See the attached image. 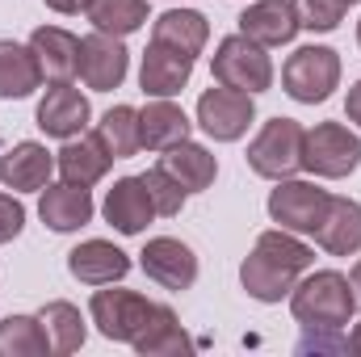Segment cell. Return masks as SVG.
Listing matches in <instances>:
<instances>
[{
  "label": "cell",
  "mask_w": 361,
  "mask_h": 357,
  "mask_svg": "<svg viewBox=\"0 0 361 357\" xmlns=\"http://www.w3.org/2000/svg\"><path fill=\"white\" fill-rule=\"evenodd\" d=\"M160 169H169L173 177L180 181V189L185 193H197V189H206V185H214V173H219V160L206 152V147H197V143H177V147H169V156H164V164Z\"/></svg>",
  "instance_id": "25"
},
{
  "label": "cell",
  "mask_w": 361,
  "mask_h": 357,
  "mask_svg": "<svg viewBox=\"0 0 361 357\" xmlns=\"http://www.w3.org/2000/svg\"><path fill=\"white\" fill-rule=\"evenodd\" d=\"M353 286L336 269H319L290 290V311L307 332H341L353 320Z\"/></svg>",
  "instance_id": "2"
},
{
  "label": "cell",
  "mask_w": 361,
  "mask_h": 357,
  "mask_svg": "<svg viewBox=\"0 0 361 357\" xmlns=\"http://www.w3.org/2000/svg\"><path fill=\"white\" fill-rule=\"evenodd\" d=\"M38 126L55 139H76L89 126V101L72 85H51L38 101Z\"/></svg>",
  "instance_id": "15"
},
{
  "label": "cell",
  "mask_w": 361,
  "mask_h": 357,
  "mask_svg": "<svg viewBox=\"0 0 361 357\" xmlns=\"http://www.w3.org/2000/svg\"><path fill=\"white\" fill-rule=\"evenodd\" d=\"M143 185H147V193H152V202H156V214H180V206H185V189H180V181L169 173V169H152V173H143Z\"/></svg>",
  "instance_id": "32"
},
{
  "label": "cell",
  "mask_w": 361,
  "mask_h": 357,
  "mask_svg": "<svg viewBox=\"0 0 361 357\" xmlns=\"http://www.w3.org/2000/svg\"><path fill=\"white\" fill-rule=\"evenodd\" d=\"M139 257H143V273L152 282H160L164 290H189L197 282V257H193V248L173 240V236L147 240V248Z\"/></svg>",
  "instance_id": "11"
},
{
  "label": "cell",
  "mask_w": 361,
  "mask_h": 357,
  "mask_svg": "<svg viewBox=\"0 0 361 357\" xmlns=\"http://www.w3.org/2000/svg\"><path fill=\"white\" fill-rule=\"evenodd\" d=\"M357 164H361V143L349 126L319 122L315 131H307V139H302V169L307 173L341 181V177H349Z\"/></svg>",
  "instance_id": "7"
},
{
  "label": "cell",
  "mask_w": 361,
  "mask_h": 357,
  "mask_svg": "<svg viewBox=\"0 0 361 357\" xmlns=\"http://www.w3.org/2000/svg\"><path fill=\"white\" fill-rule=\"evenodd\" d=\"M189 139V118L185 109L173 105L169 97L152 101L147 109H139V147H152V152H169Z\"/></svg>",
  "instance_id": "20"
},
{
  "label": "cell",
  "mask_w": 361,
  "mask_h": 357,
  "mask_svg": "<svg viewBox=\"0 0 361 357\" xmlns=\"http://www.w3.org/2000/svg\"><path fill=\"white\" fill-rule=\"evenodd\" d=\"M315 261V253L294 240L286 227L281 231H265L252 248V257L240 265V282L244 290L257 298V303H281L294 286H298V273H307Z\"/></svg>",
  "instance_id": "1"
},
{
  "label": "cell",
  "mask_w": 361,
  "mask_h": 357,
  "mask_svg": "<svg viewBox=\"0 0 361 357\" xmlns=\"http://www.w3.org/2000/svg\"><path fill=\"white\" fill-rule=\"evenodd\" d=\"M240 34H248L261 47H286L298 34V17L290 0H257L240 13Z\"/></svg>",
  "instance_id": "16"
},
{
  "label": "cell",
  "mask_w": 361,
  "mask_h": 357,
  "mask_svg": "<svg viewBox=\"0 0 361 357\" xmlns=\"http://www.w3.org/2000/svg\"><path fill=\"white\" fill-rule=\"evenodd\" d=\"M85 13H89V21L101 34L126 38L147 21V0H89Z\"/></svg>",
  "instance_id": "27"
},
{
  "label": "cell",
  "mask_w": 361,
  "mask_h": 357,
  "mask_svg": "<svg viewBox=\"0 0 361 357\" xmlns=\"http://www.w3.org/2000/svg\"><path fill=\"white\" fill-rule=\"evenodd\" d=\"M68 269L85 286H109V282H122L130 273V257L109 240H85L80 248L68 253Z\"/></svg>",
  "instance_id": "14"
},
{
  "label": "cell",
  "mask_w": 361,
  "mask_h": 357,
  "mask_svg": "<svg viewBox=\"0 0 361 357\" xmlns=\"http://www.w3.org/2000/svg\"><path fill=\"white\" fill-rule=\"evenodd\" d=\"M55 156L42 143H17L0 156V181L8 189H42L51 181Z\"/></svg>",
  "instance_id": "22"
},
{
  "label": "cell",
  "mask_w": 361,
  "mask_h": 357,
  "mask_svg": "<svg viewBox=\"0 0 361 357\" xmlns=\"http://www.w3.org/2000/svg\"><path fill=\"white\" fill-rule=\"evenodd\" d=\"M281 85L294 101L302 105H315V101H328L332 89L341 85V55L332 47H298L290 59H286V72H281Z\"/></svg>",
  "instance_id": "6"
},
{
  "label": "cell",
  "mask_w": 361,
  "mask_h": 357,
  "mask_svg": "<svg viewBox=\"0 0 361 357\" xmlns=\"http://www.w3.org/2000/svg\"><path fill=\"white\" fill-rule=\"evenodd\" d=\"M328 198L324 189H315L311 181H281L269 193V214L273 223H281L286 231H311L324 223V210H328Z\"/></svg>",
  "instance_id": "9"
},
{
  "label": "cell",
  "mask_w": 361,
  "mask_h": 357,
  "mask_svg": "<svg viewBox=\"0 0 361 357\" xmlns=\"http://www.w3.org/2000/svg\"><path fill=\"white\" fill-rule=\"evenodd\" d=\"M126 47H122V38H114V34H89V38H80V76H85V85L97 92H109L118 89L122 80H126Z\"/></svg>",
  "instance_id": "10"
},
{
  "label": "cell",
  "mask_w": 361,
  "mask_h": 357,
  "mask_svg": "<svg viewBox=\"0 0 361 357\" xmlns=\"http://www.w3.org/2000/svg\"><path fill=\"white\" fill-rule=\"evenodd\" d=\"M21 227H25V210H21V202H17L13 193H0V244L17 240Z\"/></svg>",
  "instance_id": "33"
},
{
  "label": "cell",
  "mask_w": 361,
  "mask_h": 357,
  "mask_svg": "<svg viewBox=\"0 0 361 357\" xmlns=\"http://www.w3.org/2000/svg\"><path fill=\"white\" fill-rule=\"evenodd\" d=\"M357 42H361V21H357Z\"/></svg>",
  "instance_id": "37"
},
{
  "label": "cell",
  "mask_w": 361,
  "mask_h": 357,
  "mask_svg": "<svg viewBox=\"0 0 361 357\" xmlns=\"http://www.w3.org/2000/svg\"><path fill=\"white\" fill-rule=\"evenodd\" d=\"M349 286H353V298H357V307H361V261L353 265V277H349Z\"/></svg>",
  "instance_id": "36"
},
{
  "label": "cell",
  "mask_w": 361,
  "mask_h": 357,
  "mask_svg": "<svg viewBox=\"0 0 361 357\" xmlns=\"http://www.w3.org/2000/svg\"><path fill=\"white\" fill-rule=\"evenodd\" d=\"M156 214V202L147 193L143 177H122L114 181V189L105 193V219L109 227H118L122 236H139Z\"/></svg>",
  "instance_id": "13"
},
{
  "label": "cell",
  "mask_w": 361,
  "mask_h": 357,
  "mask_svg": "<svg viewBox=\"0 0 361 357\" xmlns=\"http://www.w3.org/2000/svg\"><path fill=\"white\" fill-rule=\"evenodd\" d=\"M47 8H55V13H80V8H89V0H47Z\"/></svg>",
  "instance_id": "34"
},
{
  "label": "cell",
  "mask_w": 361,
  "mask_h": 357,
  "mask_svg": "<svg viewBox=\"0 0 361 357\" xmlns=\"http://www.w3.org/2000/svg\"><path fill=\"white\" fill-rule=\"evenodd\" d=\"M302 139L307 131L294 118H273L261 126V135L248 143V164L257 177L286 181L302 169Z\"/></svg>",
  "instance_id": "3"
},
{
  "label": "cell",
  "mask_w": 361,
  "mask_h": 357,
  "mask_svg": "<svg viewBox=\"0 0 361 357\" xmlns=\"http://www.w3.org/2000/svg\"><path fill=\"white\" fill-rule=\"evenodd\" d=\"M47 353H51V337H47L42 320H34V315L0 320V357H47Z\"/></svg>",
  "instance_id": "26"
},
{
  "label": "cell",
  "mask_w": 361,
  "mask_h": 357,
  "mask_svg": "<svg viewBox=\"0 0 361 357\" xmlns=\"http://www.w3.org/2000/svg\"><path fill=\"white\" fill-rule=\"evenodd\" d=\"M214 80L227 85V89H240V92H265L273 85V63L265 55L261 42H252L248 34H231L219 42L214 51Z\"/></svg>",
  "instance_id": "5"
},
{
  "label": "cell",
  "mask_w": 361,
  "mask_h": 357,
  "mask_svg": "<svg viewBox=\"0 0 361 357\" xmlns=\"http://www.w3.org/2000/svg\"><path fill=\"white\" fill-rule=\"evenodd\" d=\"M42 328H47V337H51V353H76L80 345H85V320H80V307H72V303H47L42 307Z\"/></svg>",
  "instance_id": "28"
},
{
  "label": "cell",
  "mask_w": 361,
  "mask_h": 357,
  "mask_svg": "<svg viewBox=\"0 0 361 357\" xmlns=\"http://www.w3.org/2000/svg\"><path fill=\"white\" fill-rule=\"evenodd\" d=\"M97 135H101V143L109 147L114 160L135 156V152H139V109H130V105H114V109L101 118Z\"/></svg>",
  "instance_id": "29"
},
{
  "label": "cell",
  "mask_w": 361,
  "mask_h": 357,
  "mask_svg": "<svg viewBox=\"0 0 361 357\" xmlns=\"http://www.w3.org/2000/svg\"><path fill=\"white\" fill-rule=\"evenodd\" d=\"M349 4H357V0H349Z\"/></svg>",
  "instance_id": "38"
},
{
  "label": "cell",
  "mask_w": 361,
  "mask_h": 357,
  "mask_svg": "<svg viewBox=\"0 0 361 357\" xmlns=\"http://www.w3.org/2000/svg\"><path fill=\"white\" fill-rule=\"evenodd\" d=\"M38 85H42V68H38L34 51L0 38V97L17 101V97H30Z\"/></svg>",
  "instance_id": "24"
},
{
  "label": "cell",
  "mask_w": 361,
  "mask_h": 357,
  "mask_svg": "<svg viewBox=\"0 0 361 357\" xmlns=\"http://www.w3.org/2000/svg\"><path fill=\"white\" fill-rule=\"evenodd\" d=\"M38 214H42V223L51 231H76V227H85L92 219V198L85 185H72V181L47 185L42 202H38Z\"/></svg>",
  "instance_id": "18"
},
{
  "label": "cell",
  "mask_w": 361,
  "mask_h": 357,
  "mask_svg": "<svg viewBox=\"0 0 361 357\" xmlns=\"http://www.w3.org/2000/svg\"><path fill=\"white\" fill-rule=\"evenodd\" d=\"M30 51H34L42 76L55 80V85H68L80 72V38L59 30V25H38L30 34Z\"/></svg>",
  "instance_id": "12"
},
{
  "label": "cell",
  "mask_w": 361,
  "mask_h": 357,
  "mask_svg": "<svg viewBox=\"0 0 361 357\" xmlns=\"http://www.w3.org/2000/svg\"><path fill=\"white\" fill-rule=\"evenodd\" d=\"M345 109H349V118H353V122L361 126V80L353 85V89H349V105H345Z\"/></svg>",
  "instance_id": "35"
},
{
  "label": "cell",
  "mask_w": 361,
  "mask_h": 357,
  "mask_svg": "<svg viewBox=\"0 0 361 357\" xmlns=\"http://www.w3.org/2000/svg\"><path fill=\"white\" fill-rule=\"evenodd\" d=\"M315 240L332 257H349L361 248V206L353 198H328L324 223L315 227Z\"/></svg>",
  "instance_id": "19"
},
{
  "label": "cell",
  "mask_w": 361,
  "mask_h": 357,
  "mask_svg": "<svg viewBox=\"0 0 361 357\" xmlns=\"http://www.w3.org/2000/svg\"><path fill=\"white\" fill-rule=\"evenodd\" d=\"M252 118H257L252 92H240V89L219 85V89H206L202 101H197V122H202V131H206L210 139H219V143L240 139V135L248 131Z\"/></svg>",
  "instance_id": "8"
},
{
  "label": "cell",
  "mask_w": 361,
  "mask_h": 357,
  "mask_svg": "<svg viewBox=\"0 0 361 357\" xmlns=\"http://www.w3.org/2000/svg\"><path fill=\"white\" fill-rule=\"evenodd\" d=\"M135 349H139L143 357H169V353H189V349H193V341L180 332L173 307H164V311H160V320H156V324L135 341Z\"/></svg>",
  "instance_id": "30"
},
{
  "label": "cell",
  "mask_w": 361,
  "mask_h": 357,
  "mask_svg": "<svg viewBox=\"0 0 361 357\" xmlns=\"http://www.w3.org/2000/svg\"><path fill=\"white\" fill-rule=\"evenodd\" d=\"M160 303H147L135 290H97L92 294V324L101 328V337L109 341H139L156 320H160Z\"/></svg>",
  "instance_id": "4"
},
{
  "label": "cell",
  "mask_w": 361,
  "mask_h": 357,
  "mask_svg": "<svg viewBox=\"0 0 361 357\" xmlns=\"http://www.w3.org/2000/svg\"><path fill=\"white\" fill-rule=\"evenodd\" d=\"M109 147L101 143V135H80V139H68L63 143V152L55 156V164H59V173L63 181H72V185H85L89 189L92 181H101L109 173Z\"/></svg>",
  "instance_id": "21"
},
{
  "label": "cell",
  "mask_w": 361,
  "mask_h": 357,
  "mask_svg": "<svg viewBox=\"0 0 361 357\" xmlns=\"http://www.w3.org/2000/svg\"><path fill=\"white\" fill-rule=\"evenodd\" d=\"M294 4V17H298V30H315V34H328L345 21V8L349 0H290Z\"/></svg>",
  "instance_id": "31"
},
{
  "label": "cell",
  "mask_w": 361,
  "mask_h": 357,
  "mask_svg": "<svg viewBox=\"0 0 361 357\" xmlns=\"http://www.w3.org/2000/svg\"><path fill=\"white\" fill-rule=\"evenodd\" d=\"M206 38H210V25H206V17L193 13V8H169V13H160L156 25H152V42H164V47H173V51L189 55V59L206 47Z\"/></svg>",
  "instance_id": "23"
},
{
  "label": "cell",
  "mask_w": 361,
  "mask_h": 357,
  "mask_svg": "<svg viewBox=\"0 0 361 357\" xmlns=\"http://www.w3.org/2000/svg\"><path fill=\"white\" fill-rule=\"evenodd\" d=\"M189 72H193V59L180 55L164 42H152L147 55H143V68H139V85L147 97H173L189 85Z\"/></svg>",
  "instance_id": "17"
}]
</instances>
